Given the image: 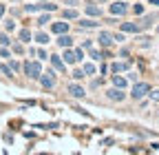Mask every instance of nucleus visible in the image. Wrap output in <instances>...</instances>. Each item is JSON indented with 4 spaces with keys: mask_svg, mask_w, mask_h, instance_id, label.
I'll list each match as a JSON object with an SVG mask.
<instances>
[{
    "mask_svg": "<svg viewBox=\"0 0 159 155\" xmlns=\"http://www.w3.org/2000/svg\"><path fill=\"white\" fill-rule=\"evenodd\" d=\"M25 73L29 78H33V80H40V73H42V64H40V60H29L25 62Z\"/></svg>",
    "mask_w": 159,
    "mask_h": 155,
    "instance_id": "nucleus-1",
    "label": "nucleus"
},
{
    "mask_svg": "<svg viewBox=\"0 0 159 155\" xmlns=\"http://www.w3.org/2000/svg\"><path fill=\"white\" fill-rule=\"evenodd\" d=\"M106 95H108V100H113V102H122V100L126 98L124 89H119V87H113V89H108V91H106Z\"/></svg>",
    "mask_w": 159,
    "mask_h": 155,
    "instance_id": "nucleus-5",
    "label": "nucleus"
},
{
    "mask_svg": "<svg viewBox=\"0 0 159 155\" xmlns=\"http://www.w3.org/2000/svg\"><path fill=\"white\" fill-rule=\"evenodd\" d=\"M0 45H2V47H9L11 45V40H9L7 33H0Z\"/></svg>",
    "mask_w": 159,
    "mask_h": 155,
    "instance_id": "nucleus-23",
    "label": "nucleus"
},
{
    "mask_svg": "<svg viewBox=\"0 0 159 155\" xmlns=\"http://www.w3.org/2000/svg\"><path fill=\"white\" fill-rule=\"evenodd\" d=\"M77 25L82 29H95V27H99V22H93V20H80Z\"/></svg>",
    "mask_w": 159,
    "mask_h": 155,
    "instance_id": "nucleus-16",
    "label": "nucleus"
},
{
    "mask_svg": "<svg viewBox=\"0 0 159 155\" xmlns=\"http://www.w3.org/2000/svg\"><path fill=\"white\" fill-rule=\"evenodd\" d=\"M150 5L152 7H159V0H150Z\"/></svg>",
    "mask_w": 159,
    "mask_h": 155,
    "instance_id": "nucleus-39",
    "label": "nucleus"
},
{
    "mask_svg": "<svg viewBox=\"0 0 159 155\" xmlns=\"http://www.w3.org/2000/svg\"><path fill=\"white\" fill-rule=\"evenodd\" d=\"M57 7L55 5H51V2H42V11H55Z\"/></svg>",
    "mask_w": 159,
    "mask_h": 155,
    "instance_id": "nucleus-25",
    "label": "nucleus"
},
{
    "mask_svg": "<svg viewBox=\"0 0 159 155\" xmlns=\"http://www.w3.org/2000/svg\"><path fill=\"white\" fill-rule=\"evenodd\" d=\"M40 84L44 89H53L55 87V73L49 71V73H40Z\"/></svg>",
    "mask_w": 159,
    "mask_h": 155,
    "instance_id": "nucleus-3",
    "label": "nucleus"
},
{
    "mask_svg": "<svg viewBox=\"0 0 159 155\" xmlns=\"http://www.w3.org/2000/svg\"><path fill=\"white\" fill-rule=\"evenodd\" d=\"M0 58H9V49H0Z\"/></svg>",
    "mask_w": 159,
    "mask_h": 155,
    "instance_id": "nucleus-36",
    "label": "nucleus"
},
{
    "mask_svg": "<svg viewBox=\"0 0 159 155\" xmlns=\"http://www.w3.org/2000/svg\"><path fill=\"white\" fill-rule=\"evenodd\" d=\"M69 93L73 95V98H84V89L80 87V84H71L69 87Z\"/></svg>",
    "mask_w": 159,
    "mask_h": 155,
    "instance_id": "nucleus-13",
    "label": "nucleus"
},
{
    "mask_svg": "<svg viewBox=\"0 0 159 155\" xmlns=\"http://www.w3.org/2000/svg\"><path fill=\"white\" fill-rule=\"evenodd\" d=\"M29 40H31V31L22 29V31H20V42H29Z\"/></svg>",
    "mask_w": 159,
    "mask_h": 155,
    "instance_id": "nucleus-20",
    "label": "nucleus"
},
{
    "mask_svg": "<svg viewBox=\"0 0 159 155\" xmlns=\"http://www.w3.org/2000/svg\"><path fill=\"white\" fill-rule=\"evenodd\" d=\"M0 73L7 75V78H13V69H11L9 64H0Z\"/></svg>",
    "mask_w": 159,
    "mask_h": 155,
    "instance_id": "nucleus-18",
    "label": "nucleus"
},
{
    "mask_svg": "<svg viewBox=\"0 0 159 155\" xmlns=\"http://www.w3.org/2000/svg\"><path fill=\"white\" fill-rule=\"evenodd\" d=\"M133 11H135L137 16H142V13H144V7H142V5H135V7H133Z\"/></svg>",
    "mask_w": 159,
    "mask_h": 155,
    "instance_id": "nucleus-32",
    "label": "nucleus"
},
{
    "mask_svg": "<svg viewBox=\"0 0 159 155\" xmlns=\"http://www.w3.org/2000/svg\"><path fill=\"white\" fill-rule=\"evenodd\" d=\"M113 40H117V42H124V40H126V38H124V31H122V33H115V35H113Z\"/></svg>",
    "mask_w": 159,
    "mask_h": 155,
    "instance_id": "nucleus-30",
    "label": "nucleus"
},
{
    "mask_svg": "<svg viewBox=\"0 0 159 155\" xmlns=\"http://www.w3.org/2000/svg\"><path fill=\"white\" fill-rule=\"evenodd\" d=\"M126 69H128V62H115V64H111V71H113V73L126 71Z\"/></svg>",
    "mask_w": 159,
    "mask_h": 155,
    "instance_id": "nucleus-15",
    "label": "nucleus"
},
{
    "mask_svg": "<svg viewBox=\"0 0 159 155\" xmlns=\"http://www.w3.org/2000/svg\"><path fill=\"white\" fill-rule=\"evenodd\" d=\"M84 75H95V67H93L91 62L84 64Z\"/></svg>",
    "mask_w": 159,
    "mask_h": 155,
    "instance_id": "nucleus-21",
    "label": "nucleus"
},
{
    "mask_svg": "<svg viewBox=\"0 0 159 155\" xmlns=\"http://www.w3.org/2000/svg\"><path fill=\"white\" fill-rule=\"evenodd\" d=\"M5 29H7V31H13V29H16V22H13V20H5Z\"/></svg>",
    "mask_w": 159,
    "mask_h": 155,
    "instance_id": "nucleus-27",
    "label": "nucleus"
},
{
    "mask_svg": "<svg viewBox=\"0 0 159 155\" xmlns=\"http://www.w3.org/2000/svg\"><path fill=\"white\" fill-rule=\"evenodd\" d=\"M122 31L124 33H139L142 27H139V22H122Z\"/></svg>",
    "mask_w": 159,
    "mask_h": 155,
    "instance_id": "nucleus-7",
    "label": "nucleus"
},
{
    "mask_svg": "<svg viewBox=\"0 0 159 155\" xmlns=\"http://www.w3.org/2000/svg\"><path fill=\"white\" fill-rule=\"evenodd\" d=\"M66 5H71V7H75V5H77V0H66Z\"/></svg>",
    "mask_w": 159,
    "mask_h": 155,
    "instance_id": "nucleus-38",
    "label": "nucleus"
},
{
    "mask_svg": "<svg viewBox=\"0 0 159 155\" xmlns=\"http://www.w3.org/2000/svg\"><path fill=\"white\" fill-rule=\"evenodd\" d=\"M35 40H38L40 45H47V42H49V35H47V33H38V35H35Z\"/></svg>",
    "mask_w": 159,
    "mask_h": 155,
    "instance_id": "nucleus-22",
    "label": "nucleus"
},
{
    "mask_svg": "<svg viewBox=\"0 0 159 155\" xmlns=\"http://www.w3.org/2000/svg\"><path fill=\"white\" fill-rule=\"evenodd\" d=\"M97 40H99V45H102V47H111V45L115 42V40H113V33H108V31H102Z\"/></svg>",
    "mask_w": 159,
    "mask_h": 155,
    "instance_id": "nucleus-9",
    "label": "nucleus"
},
{
    "mask_svg": "<svg viewBox=\"0 0 159 155\" xmlns=\"http://www.w3.org/2000/svg\"><path fill=\"white\" fill-rule=\"evenodd\" d=\"M62 60H64L66 64H75V62H77V58H75V51H73L71 47H66V51H64V55H62Z\"/></svg>",
    "mask_w": 159,
    "mask_h": 155,
    "instance_id": "nucleus-11",
    "label": "nucleus"
},
{
    "mask_svg": "<svg viewBox=\"0 0 159 155\" xmlns=\"http://www.w3.org/2000/svg\"><path fill=\"white\" fill-rule=\"evenodd\" d=\"M108 9H111V13H113V16H124V13L128 11V5L124 2V0H115V2H113Z\"/></svg>",
    "mask_w": 159,
    "mask_h": 155,
    "instance_id": "nucleus-4",
    "label": "nucleus"
},
{
    "mask_svg": "<svg viewBox=\"0 0 159 155\" xmlns=\"http://www.w3.org/2000/svg\"><path fill=\"white\" fill-rule=\"evenodd\" d=\"M77 18V11H75V7H71V9H64V20H75Z\"/></svg>",
    "mask_w": 159,
    "mask_h": 155,
    "instance_id": "nucleus-17",
    "label": "nucleus"
},
{
    "mask_svg": "<svg viewBox=\"0 0 159 155\" xmlns=\"http://www.w3.org/2000/svg\"><path fill=\"white\" fill-rule=\"evenodd\" d=\"M148 93H150V84H146V82H137L133 87V91H130L133 100H142L144 95H148Z\"/></svg>",
    "mask_w": 159,
    "mask_h": 155,
    "instance_id": "nucleus-2",
    "label": "nucleus"
},
{
    "mask_svg": "<svg viewBox=\"0 0 159 155\" xmlns=\"http://www.w3.org/2000/svg\"><path fill=\"white\" fill-rule=\"evenodd\" d=\"M148 95H150L155 102H159V89H157V91H152V89H150V93H148Z\"/></svg>",
    "mask_w": 159,
    "mask_h": 155,
    "instance_id": "nucleus-29",
    "label": "nucleus"
},
{
    "mask_svg": "<svg viewBox=\"0 0 159 155\" xmlns=\"http://www.w3.org/2000/svg\"><path fill=\"white\" fill-rule=\"evenodd\" d=\"M22 51H25L22 45H13V53H22Z\"/></svg>",
    "mask_w": 159,
    "mask_h": 155,
    "instance_id": "nucleus-34",
    "label": "nucleus"
},
{
    "mask_svg": "<svg viewBox=\"0 0 159 155\" xmlns=\"http://www.w3.org/2000/svg\"><path fill=\"white\" fill-rule=\"evenodd\" d=\"M25 11H27V13H35V11H42V2H40V5H27V7H25Z\"/></svg>",
    "mask_w": 159,
    "mask_h": 155,
    "instance_id": "nucleus-19",
    "label": "nucleus"
},
{
    "mask_svg": "<svg viewBox=\"0 0 159 155\" xmlns=\"http://www.w3.org/2000/svg\"><path fill=\"white\" fill-rule=\"evenodd\" d=\"M2 16H5V5H0V20H2Z\"/></svg>",
    "mask_w": 159,
    "mask_h": 155,
    "instance_id": "nucleus-37",
    "label": "nucleus"
},
{
    "mask_svg": "<svg viewBox=\"0 0 159 155\" xmlns=\"http://www.w3.org/2000/svg\"><path fill=\"white\" fill-rule=\"evenodd\" d=\"M113 84H115V87H119V89H126L128 80H126V78H122V75H113Z\"/></svg>",
    "mask_w": 159,
    "mask_h": 155,
    "instance_id": "nucleus-14",
    "label": "nucleus"
},
{
    "mask_svg": "<svg viewBox=\"0 0 159 155\" xmlns=\"http://www.w3.org/2000/svg\"><path fill=\"white\" fill-rule=\"evenodd\" d=\"M35 53H38V58H40V60H44V58H49V55H47V51H42V49H40V51H35Z\"/></svg>",
    "mask_w": 159,
    "mask_h": 155,
    "instance_id": "nucleus-35",
    "label": "nucleus"
},
{
    "mask_svg": "<svg viewBox=\"0 0 159 155\" xmlns=\"http://www.w3.org/2000/svg\"><path fill=\"white\" fill-rule=\"evenodd\" d=\"M9 67H11V69H13V73H16V71H20V64H18V62H16V60H11V62H9Z\"/></svg>",
    "mask_w": 159,
    "mask_h": 155,
    "instance_id": "nucleus-33",
    "label": "nucleus"
},
{
    "mask_svg": "<svg viewBox=\"0 0 159 155\" xmlns=\"http://www.w3.org/2000/svg\"><path fill=\"white\" fill-rule=\"evenodd\" d=\"M51 31H53L55 35H60V33H69V22H53V25H51Z\"/></svg>",
    "mask_w": 159,
    "mask_h": 155,
    "instance_id": "nucleus-10",
    "label": "nucleus"
},
{
    "mask_svg": "<svg viewBox=\"0 0 159 155\" xmlns=\"http://www.w3.org/2000/svg\"><path fill=\"white\" fill-rule=\"evenodd\" d=\"M51 64H53V69L60 71V73H64V71H66V62H64L60 55H51Z\"/></svg>",
    "mask_w": 159,
    "mask_h": 155,
    "instance_id": "nucleus-6",
    "label": "nucleus"
},
{
    "mask_svg": "<svg viewBox=\"0 0 159 155\" xmlns=\"http://www.w3.org/2000/svg\"><path fill=\"white\" fill-rule=\"evenodd\" d=\"M91 58H93V60H102V53H99V51H95V49L91 47Z\"/></svg>",
    "mask_w": 159,
    "mask_h": 155,
    "instance_id": "nucleus-26",
    "label": "nucleus"
},
{
    "mask_svg": "<svg viewBox=\"0 0 159 155\" xmlns=\"http://www.w3.org/2000/svg\"><path fill=\"white\" fill-rule=\"evenodd\" d=\"M157 33H159V27H157Z\"/></svg>",
    "mask_w": 159,
    "mask_h": 155,
    "instance_id": "nucleus-40",
    "label": "nucleus"
},
{
    "mask_svg": "<svg viewBox=\"0 0 159 155\" xmlns=\"http://www.w3.org/2000/svg\"><path fill=\"white\" fill-rule=\"evenodd\" d=\"M102 2H106V0H102Z\"/></svg>",
    "mask_w": 159,
    "mask_h": 155,
    "instance_id": "nucleus-41",
    "label": "nucleus"
},
{
    "mask_svg": "<svg viewBox=\"0 0 159 155\" xmlns=\"http://www.w3.org/2000/svg\"><path fill=\"white\" fill-rule=\"evenodd\" d=\"M75 58H77V62L84 60V51H82V49H75Z\"/></svg>",
    "mask_w": 159,
    "mask_h": 155,
    "instance_id": "nucleus-31",
    "label": "nucleus"
},
{
    "mask_svg": "<svg viewBox=\"0 0 159 155\" xmlns=\"http://www.w3.org/2000/svg\"><path fill=\"white\" fill-rule=\"evenodd\" d=\"M73 78H75V80H82V78H84V69H82V71H80V69L73 71Z\"/></svg>",
    "mask_w": 159,
    "mask_h": 155,
    "instance_id": "nucleus-28",
    "label": "nucleus"
},
{
    "mask_svg": "<svg viewBox=\"0 0 159 155\" xmlns=\"http://www.w3.org/2000/svg\"><path fill=\"white\" fill-rule=\"evenodd\" d=\"M47 22H51L49 13H44V16H40V18H38V25H47Z\"/></svg>",
    "mask_w": 159,
    "mask_h": 155,
    "instance_id": "nucleus-24",
    "label": "nucleus"
},
{
    "mask_svg": "<svg viewBox=\"0 0 159 155\" xmlns=\"http://www.w3.org/2000/svg\"><path fill=\"white\" fill-rule=\"evenodd\" d=\"M55 42L62 47V49H66V47H73V38H71L69 33H60V38H57Z\"/></svg>",
    "mask_w": 159,
    "mask_h": 155,
    "instance_id": "nucleus-8",
    "label": "nucleus"
},
{
    "mask_svg": "<svg viewBox=\"0 0 159 155\" xmlns=\"http://www.w3.org/2000/svg\"><path fill=\"white\" fill-rule=\"evenodd\" d=\"M84 11H86V16H93V18H97V16H102V9H99L97 5H93V2H89V5L84 7Z\"/></svg>",
    "mask_w": 159,
    "mask_h": 155,
    "instance_id": "nucleus-12",
    "label": "nucleus"
}]
</instances>
